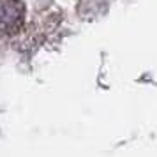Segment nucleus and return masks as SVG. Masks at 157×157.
Wrapping results in <instances>:
<instances>
[{"mask_svg":"<svg viewBox=\"0 0 157 157\" xmlns=\"http://www.w3.org/2000/svg\"><path fill=\"white\" fill-rule=\"evenodd\" d=\"M25 6L20 0H0V32L13 34L21 27Z\"/></svg>","mask_w":157,"mask_h":157,"instance_id":"f257e3e1","label":"nucleus"}]
</instances>
